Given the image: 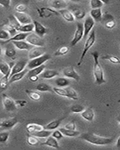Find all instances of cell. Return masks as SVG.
Wrapping results in <instances>:
<instances>
[{
	"label": "cell",
	"mask_w": 120,
	"mask_h": 150,
	"mask_svg": "<svg viewBox=\"0 0 120 150\" xmlns=\"http://www.w3.org/2000/svg\"><path fill=\"white\" fill-rule=\"evenodd\" d=\"M27 143L31 146H36L39 145L40 143V140L37 137L34 136L32 134H29L27 135Z\"/></svg>",
	"instance_id": "d6a6232c"
},
{
	"label": "cell",
	"mask_w": 120,
	"mask_h": 150,
	"mask_svg": "<svg viewBox=\"0 0 120 150\" xmlns=\"http://www.w3.org/2000/svg\"><path fill=\"white\" fill-rule=\"evenodd\" d=\"M102 59L108 60L111 63L113 64H119L120 65V59L117 56H112V55H105V56H102Z\"/></svg>",
	"instance_id": "7bdbcfd3"
},
{
	"label": "cell",
	"mask_w": 120,
	"mask_h": 150,
	"mask_svg": "<svg viewBox=\"0 0 120 150\" xmlns=\"http://www.w3.org/2000/svg\"><path fill=\"white\" fill-rule=\"evenodd\" d=\"M65 89H66V92H67L68 98L73 99V100H78V93L73 88H72V87H66Z\"/></svg>",
	"instance_id": "60d3db41"
},
{
	"label": "cell",
	"mask_w": 120,
	"mask_h": 150,
	"mask_svg": "<svg viewBox=\"0 0 120 150\" xmlns=\"http://www.w3.org/2000/svg\"><path fill=\"white\" fill-rule=\"evenodd\" d=\"M28 61L26 59H22L20 61H17L16 63H14V66L11 69V72H10V77H11L12 75H14V74L19 73L22 71L25 70V68L27 66Z\"/></svg>",
	"instance_id": "4fadbf2b"
},
{
	"label": "cell",
	"mask_w": 120,
	"mask_h": 150,
	"mask_svg": "<svg viewBox=\"0 0 120 150\" xmlns=\"http://www.w3.org/2000/svg\"><path fill=\"white\" fill-rule=\"evenodd\" d=\"M12 43L14 44L16 48H17L20 50H30L31 49H32L34 46L31 45L30 44L27 42L26 41H12Z\"/></svg>",
	"instance_id": "d6986e66"
},
{
	"label": "cell",
	"mask_w": 120,
	"mask_h": 150,
	"mask_svg": "<svg viewBox=\"0 0 120 150\" xmlns=\"http://www.w3.org/2000/svg\"><path fill=\"white\" fill-rule=\"evenodd\" d=\"M37 1H39V2H40V1H43V0H37Z\"/></svg>",
	"instance_id": "be15d7a7"
},
{
	"label": "cell",
	"mask_w": 120,
	"mask_h": 150,
	"mask_svg": "<svg viewBox=\"0 0 120 150\" xmlns=\"http://www.w3.org/2000/svg\"><path fill=\"white\" fill-rule=\"evenodd\" d=\"M26 41L34 47H44L45 42L42 38L37 35L36 33H31L26 38Z\"/></svg>",
	"instance_id": "5b68a950"
},
{
	"label": "cell",
	"mask_w": 120,
	"mask_h": 150,
	"mask_svg": "<svg viewBox=\"0 0 120 150\" xmlns=\"http://www.w3.org/2000/svg\"><path fill=\"white\" fill-rule=\"evenodd\" d=\"M101 22L105 25V27L108 29H112L116 26V21L114 17L109 13H105L102 15V19Z\"/></svg>",
	"instance_id": "9c48e42d"
},
{
	"label": "cell",
	"mask_w": 120,
	"mask_h": 150,
	"mask_svg": "<svg viewBox=\"0 0 120 150\" xmlns=\"http://www.w3.org/2000/svg\"><path fill=\"white\" fill-rule=\"evenodd\" d=\"M58 12L62 16L63 18L66 21H67V22H73L75 21V17L73 15V12H71L68 9H61V10L58 11Z\"/></svg>",
	"instance_id": "603a6c76"
},
{
	"label": "cell",
	"mask_w": 120,
	"mask_h": 150,
	"mask_svg": "<svg viewBox=\"0 0 120 150\" xmlns=\"http://www.w3.org/2000/svg\"><path fill=\"white\" fill-rule=\"evenodd\" d=\"M33 23L34 25V33H36L37 35L43 38L47 33V29L42 23L37 21H33Z\"/></svg>",
	"instance_id": "e0dca14e"
},
{
	"label": "cell",
	"mask_w": 120,
	"mask_h": 150,
	"mask_svg": "<svg viewBox=\"0 0 120 150\" xmlns=\"http://www.w3.org/2000/svg\"><path fill=\"white\" fill-rule=\"evenodd\" d=\"M84 24L81 23H77V26H76V30L75 32L74 37H73V40L71 41V47H74L81 41L84 37Z\"/></svg>",
	"instance_id": "52a82bcc"
},
{
	"label": "cell",
	"mask_w": 120,
	"mask_h": 150,
	"mask_svg": "<svg viewBox=\"0 0 120 150\" xmlns=\"http://www.w3.org/2000/svg\"><path fill=\"white\" fill-rule=\"evenodd\" d=\"M10 5V0H0V5L5 8H8Z\"/></svg>",
	"instance_id": "db71d44e"
},
{
	"label": "cell",
	"mask_w": 120,
	"mask_h": 150,
	"mask_svg": "<svg viewBox=\"0 0 120 150\" xmlns=\"http://www.w3.org/2000/svg\"><path fill=\"white\" fill-rule=\"evenodd\" d=\"M63 120H64V118H61L59 120H54V121L50 122L47 125H46L43 128L46 130H49V131L55 130L56 128H58L60 126V125H61V123L62 122V121Z\"/></svg>",
	"instance_id": "484cf974"
},
{
	"label": "cell",
	"mask_w": 120,
	"mask_h": 150,
	"mask_svg": "<svg viewBox=\"0 0 120 150\" xmlns=\"http://www.w3.org/2000/svg\"><path fill=\"white\" fill-rule=\"evenodd\" d=\"M52 132L51 131L43 128V129L40 130V131L34 132V133H33L32 134H34V136L37 137L38 138H47L48 137L52 135Z\"/></svg>",
	"instance_id": "836d02e7"
},
{
	"label": "cell",
	"mask_w": 120,
	"mask_h": 150,
	"mask_svg": "<svg viewBox=\"0 0 120 150\" xmlns=\"http://www.w3.org/2000/svg\"><path fill=\"white\" fill-rule=\"evenodd\" d=\"M17 123H18V120L17 118L2 119V120H0V128L10 129V128H14Z\"/></svg>",
	"instance_id": "8fae6325"
},
{
	"label": "cell",
	"mask_w": 120,
	"mask_h": 150,
	"mask_svg": "<svg viewBox=\"0 0 120 150\" xmlns=\"http://www.w3.org/2000/svg\"><path fill=\"white\" fill-rule=\"evenodd\" d=\"M40 77L43 79H52L59 75V72L53 69H45L42 73L40 74Z\"/></svg>",
	"instance_id": "44dd1931"
},
{
	"label": "cell",
	"mask_w": 120,
	"mask_h": 150,
	"mask_svg": "<svg viewBox=\"0 0 120 150\" xmlns=\"http://www.w3.org/2000/svg\"><path fill=\"white\" fill-rule=\"evenodd\" d=\"M40 144L43 146H47L52 147V148H54V149L60 148V146L59 144H58V140H57V139L53 137L52 135L48 137L47 138H46V141L43 142V143H41Z\"/></svg>",
	"instance_id": "ffe728a7"
},
{
	"label": "cell",
	"mask_w": 120,
	"mask_h": 150,
	"mask_svg": "<svg viewBox=\"0 0 120 150\" xmlns=\"http://www.w3.org/2000/svg\"><path fill=\"white\" fill-rule=\"evenodd\" d=\"M53 91H54L57 95H58V96L67 98V92H66L65 88L63 89L62 87H54V88H53Z\"/></svg>",
	"instance_id": "bcb514c9"
},
{
	"label": "cell",
	"mask_w": 120,
	"mask_h": 150,
	"mask_svg": "<svg viewBox=\"0 0 120 150\" xmlns=\"http://www.w3.org/2000/svg\"><path fill=\"white\" fill-rule=\"evenodd\" d=\"M10 72L7 74L3 75V77L0 78V91H4L8 88L9 84V78H10Z\"/></svg>",
	"instance_id": "f546056e"
},
{
	"label": "cell",
	"mask_w": 120,
	"mask_h": 150,
	"mask_svg": "<svg viewBox=\"0 0 120 150\" xmlns=\"http://www.w3.org/2000/svg\"><path fill=\"white\" fill-rule=\"evenodd\" d=\"M2 54V47L0 46V56H1Z\"/></svg>",
	"instance_id": "91938a15"
},
{
	"label": "cell",
	"mask_w": 120,
	"mask_h": 150,
	"mask_svg": "<svg viewBox=\"0 0 120 150\" xmlns=\"http://www.w3.org/2000/svg\"><path fill=\"white\" fill-rule=\"evenodd\" d=\"M95 41H96V31L93 29V30H92L91 33H90V35L88 36L87 39L86 41H85L83 51H82L81 56V57H80L79 62H78V66H80V65H81V63L83 62L84 59L87 53L88 50H90V48L93 46Z\"/></svg>",
	"instance_id": "3957f363"
},
{
	"label": "cell",
	"mask_w": 120,
	"mask_h": 150,
	"mask_svg": "<svg viewBox=\"0 0 120 150\" xmlns=\"http://www.w3.org/2000/svg\"><path fill=\"white\" fill-rule=\"evenodd\" d=\"M63 74L66 77L68 78H72L73 80H76V81H79L80 80V76L76 71L75 70V68L73 66H67L63 69Z\"/></svg>",
	"instance_id": "30bf717a"
},
{
	"label": "cell",
	"mask_w": 120,
	"mask_h": 150,
	"mask_svg": "<svg viewBox=\"0 0 120 150\" xmlns=\"http://www.w3.org/2000/svg\"><path fill=\"white\" fill-rule=\"evenodd\" d=\"M73 14L74 15L75 18H76L77 20H82L86 16V12H85V11L81 8L73 9Z\"/></svg>",
	"instance_id": "ab89813d"
},
{
	"label": "cell",
	"mask_w": 120,
	"mask_h": 150,
	"mask_svg": "<svg viewBox=\"0 0 120 150\" xmlns=\"http://www.w3.org/2000/svg\"><path fill=\"white\" fill-rule=\"evenodd\" d=\"M117 148H118V149H120V136L119 137L118 140H117Z\"/></svg>",
	"instance_id": "6f0895ef"
},
{
	"label": "cell",
	"mask_w": 120,
	"mask_h": 150,
	"mask_svg": "<svg viewBox=\"0 0 120 150\" xmlns=\"http://www.w3.org/2000/svg\"><path fill=\"white\" fill-rule=\"evenodd\" d=\"M94 24L95 21L92 18L91 16H89V17H87L86 20L84 21V37L86 38L88 35L90 34L93 26H94Z\"/></svg>",
	"instance_id": "5bb4252c"
},
{
	"label": "cell",
	"mask_w": 120,
	"mask_h": 150,
	"mask_svg": "<svg viewBox=\"0 0 120 150\" xmlns=\"http://www.w3.org/2000/svg\"><path fill=\"white\" fill-rule=\"evenodd\" d=\"M81 115L82 118H84V120H87L89 122H92L94 120L95 113L94 110L92 108H88L87 109H84L81 112Z\"/></svg>",
	"instance_id": "7402d4cb"
},
{
	"label": "cell",
	"mask_w": 120,
	"mask_h": 150,
	"mask_svg": "<svg viewBox=\"0 0 120 150\" xmlns=\"http://www.w3.org/2000/svg\"><path fill=\"white\" fill-rule=\"evenodd\" d=\"M52 136L53 137H54L55 139H57V140H61V139L63 138V136H64V135L63 134L62 132H61L60 130L55 129L53 131L52 133Z\"/></svg>",
	"instance_id": "816d5d0a"
},
{
	"label": "cell",
	"mask_w": 120,
	"mask_h": 150,
	"mask_svg": "<svg viewBox=\"0 0 120 150\" xmlns=\"http://www.w3.org/2000/svg\"><path fill=\"white\" fill-rule=\"evenodd\" d=\"M59 130L64 136L69 137H77L80 134L79 131H75V130H69L65 128H61Z\"/></svg>",
	"instance_id": "1f68e13d"
},
{
	"label": "cell",
	"mask_w": 120,
	"mask_h": 150,
	"mask_svg": "<svg viewBox=\"0 0 120 150\" xmlns=\"http://www.w3.org/2000/svg\"><path fill=\"white\" fill-rule=\"evenodd\" d=\"M27 73H28V71L25 69V70L19 72V73H17V74H14V75H12L11 77L9 78V84H11L13 83H15L17 82V81L22 80V79L26 76V74Z\"/></svg>",
	"instance_id": "4316f807"
},
{
	"label": "cell",
	"mask_w": 120,
	"mask_h": 150,
	"mask_svg": "<svg viewBox=\"0 0 120 150\" xmlns=\"http://www.w3.org/2000/svg\"><path fill=\"white\" fill-rule=\"evenodd\" d=\"M102 11L101 8L91 9L90 11V16L96 22H101L102 19Z\"/></svg>",
	"instance_id": "83f0119b"
},
{
	"label": "cell",
	"mask_w": 120,
	"mask_h": 150,
	"mask_svg": "<svg viewBox=\"0 0 120 150\" xmlns=\"http://www.w3.org/2000/svg\"><path fill=\"white\" fill-rule=\"evenodd\" d=\"M70 1H72V2H80L81 0H70Z\"/></svg>",
	"instance_id": "94428289"
},
{
	"label": "cell",
	"mask_w": 120,
	"mask_h": 150,
	"mask_svg": "<svg viewBox=\"0 0 120 150\" xmlns=\"http://www.w3.org/2000/svg\"><path fill=\"white\" fill-rule=\"evenodd\" d=\"M38 14L43 18H49L52 15H59L60 13L52 8H40L37 9Z\"/></svg>",
	"instance_id": "ba28073f"
},
{
	"label": "cell",
	"mask_w": 120,
	"mask_h": 150,
	"mask_svg": "<svg viewBox=\"0 0 120 150\" xmlns=\"http://www.w3.org/2000/svg\"><path fill=\"white\" fill-rule=\"evenodd\" d=\"M43 128H44L41 125L37 124V123H29L26 125V131L29 134H33L38 131H40Z\"/></svg>",
	"instance_id": "f1b7e54d"
},
{
	"label": "cell",
	"mask_w": 120,
	"mask_h": 150,
	"mask_svg": "<svg viewBox=\"0 0 120 150\" xmlns=\"http://www.w3.org/2000/svg\"><path fill=\"white\" fill-rule=\"evenodd\" d=\"M34 30V25L33 23L29 24H25V25H21V26L19 29L18 32L26 33H32Z\"/></svg>",
	"instance_id": "8d00e7d4"
},
{
	"label": "cell",
	"mask_w": 120,
	"mask_h": 150,
	"mask_svg": "<svg viewBox=\"0 0 120 150\" xmlns=\"http://www.w3.org/2000/svg\"><path fill=\"white\" fill-rule=\"evenodd\" d=\"M29 33H21L20 32L19 33L16 34L13 37H10L8 40L7 41H4V43H8L10 41H25L26 39L27 36L29 35Z\"/></svg>",
	"instance_id": "cb8c5ba5"
},
{
	"label": "cell",
	"mask_w": 120,
	"mask_h": 150,
	"mask_svg": "<svg viewBox=\"0 0 120 150\" xmlns=\"http://www.w3.org/2000/svg\"><path fill=\"white\" fill-rule=\"evenodd\" d=\"M26 92L31 100L35 101L40 100L41 98L40 94H39L37 92H35V91H32V90H29V89H26Z\"/></svg>",
	"instance_id": "74e56055"
},
{
	"label": "cell",
	"mask_w": 120,
	"mask_h": 150,
	"mask_svg": "<svg viewBox=\"0 0 120 150\" xmlns=\"http://www.w3.org/2000/svg\"><path fill=\"white\" fill-rule=\"evenodd\" d=\"M9 135H10V134H9V132H7V131L1 132L0 133V143H6L9 138Z\"/></svg>",
	"instance_id": "f907efd6"
},
{
	"label": "cell",
	"mask_w": 120,
	"mask_h": 150,
	"mask_svg": "<svg viewBox=\"0 0 120 150\" xmlns=\"http://www.w3.org/2000/svg\"><path fill=\"white\" fill-rule=\"evenodd\" d=\"M2 100L4 108L6 111L12 112V111H14L17 109V104H16L15 101H14L11 98L7 96L6 94H2Z\"/></svg>",
	"instance_id": "8992f818"
},
{
	"label": "cell",
	"mask_w": 120,
	"mask_h": 150,
	"mask_svg": "<svg viewBox=\"0 0 120 150\" xmlns=\"http://www.w3.org/2000/svg\"><path fill=\"white\" fill-rule=\"evenodd\" d=\"M29 79L31 82H37V80H38V76L37 75H32V76L29 77Z\"/></svg>",
	"instance_id": "9f6ffc18"
},
{
	"label": "cell",
	"mask_w": 120,
	"mask_h": 150,
	"mask_svg": "<svg viewBox=\"0 0 120 150\" xmlns=\"http://www.w3.org/2000/svg\"><path fill=\"white\" fill-rule=\"evenodd\" d=\"M14 65V62H10L8 64L5 61H4L2 59L0 58V70L3 75L7 74L9 72H11V69Z\"/></svg>",
	"instance_id": "ac0fdd59"
},
{
	"label": "cell",
	"mask_w": 120,
	"mask_h": 150,
	"mask_svg": "<svg viewBox=\"0 0 120 150\" xmlns=\"http://www.w3.org/2000/svg\"><path fill=\"white\" fill-rule=\"evenodd\" d=\"M5 56L8 57V58H14L17 54V51H16L15 46L14 44H9L7 46L5 47Z\"/></svg>",
	"instance_id": "d4e9b609"
},
{
	"label": "cell",
	"mask_w": 120,
	"mask_h": 150,
	"mask_svg": "<svg viewBox=\"0 0 120 150\" xmlns=\"http://www.w3.org/2000/svg\"><path fill=\"white\" fill-rule=\"evenodd\" d=\"M45 69H46V65H44V64L40 65V66L36 67V68H32V69H30V71H29L27 73L28 77H30V76H32V75H37V76H39Z\"/></svg>",
	"instance_id": "4dcf8cb0"
},
{
	"label": "cell",
	"mask_w": 120,
	"mask_h": 150,
	"mask_svg": "<svg viewBox=\"0 0 120 150\" xmlns=\"http://www.w3.org/2000/svg\"><path fill=\"white\" fill-rule=\"evenodd\" d=\"M104 4L105 3L101 0H90V6L92 9L101 8Z\"/></svg>",
	"instance_id": "f6af8a7d"
},
{
	"label": "cell",
	"mask_w": 120,
	"mask_h": 150,
	"mask_svg": "<svg viewBox=\"0 0 120 150\" xmlns=\"http://www.w3.org/2000/svg\"><path fill=\"white\" fill-rule=\"evenodd\" d=\"M84 110V107L83 105H81V104H74V105L72 106L71 108H70L71 112H75V113H81Z\"/></svg>",
	"instance_id": "7dc6e473"
},
{
	"label": "cell",
	"mask_w": 120,
	"mask_h": 150,
	"mask_svg": "<svg viewBox=\"0 0 120 150\" xmlns=\"http://www.w3.org/2000/svg\"><path fill=\"white\" fill-rule=\"evenodd\" d=\"M69 47L68 46H62L58 49V50L54 53V56H65L67 53L69 51Z\"/></svg>",
	"instance_id": "ee69618b"
},
{
	"label": "cell",
	"mask_w": 120,
	"mask_h": 150,
	"mask_svg": "<svg viewBox=\"0 0 120 150\" xmlns=\"http://www.w3.org/2000/svg\"><path fill=\"white\" fill-rule=\"evenodd\" d=\"M55 84L58 86V87H66L70 84V80L67 78H64V77H58L56 79Z\"/></svg>",
	"instance_id": "f35d334b"
},
{
	"label": "cell",
	"mask_w": 120,
	"mask_h": 150,
	"mask_svg": "<svg viewBox=\"0 0 120 150\" xmlns=\"http://www.w3.org/2000/svg\"><path fill=\"white\" fill-rule=\"evenodd\" d=\"M118 102H119V103H120V99H119V101H118Z\"/></svg>",
	"instance_id": "e7e4bbea"
},
{
	"label": "cell",
	"mask_w": 120,
	"mask_h": 150,
	"mask_svg": "<svg viewBox=\"0 0 120 150\" xmlns=\"http://www.w3.org/2000/svg\"><path fill=\"white\" fill-rule=\"evenodd\" d=\"M81 138L88 143L94 144L97 146L108 145L113 143L114 139L113 137H105L99 136L91 132H86L81 134Z\"/></svg>",
	"instance_id": "6da1fadb"
},
{
	"label": "cell",
	"mask_w": 120,
	"mask_h": 150,
	"mask_svg": "<svg viewBox=\"0 0 120 150\" xmlns=\"http://www.w3.org/2000/svg\"><path fill=\"white\" fill-rule=\"evenodd\" d=\"M9 20V23L13 27L15 28L17 31H19V29L21 26V24L18 21H17V19L16 18L15 16L14 15H10L8 17Z\"/></svg>",
	"instance_id": "b9f144b4"
},
{
	"label": "cell",
	"mask_w": 120,
	"mask_h": 150,
	"mask_svg": "<svg viewBox=\"0 0 120 150\" xmlns=\"http://www.w3.org/2000/svg\"><path fill=\"white\" fill-rule=\"evenodd\" d=\"M10 38V34L3 29H0V39L2 41H7Z\"/></svg>",
	"instance_id": "c3c4849f"
},
{
	"label": "cell",
	"mask_w": 120,
	"mask_h": 150,
	"mask_svg": "<svg viewBox=\"0 0 120 150\" xmlns=\"http://www.w3.org/2000/svg\"><path fill=\"white\" fill-rule=\"evenodd\" d=\"M35 89L37 91H39V92H54V91H53V88H52L50 86L48 85L47 83H41L38 84V85L35 87Z\"/></svg>",
	"instance_id": "d590c367"
},
{
	"label": "cell",
	"mask_w": 120,
	"mask_h": 150,
	"mask_svg": "<svg viewBox=\"0 0 120 150\" xmlns=\"http://www.w3.org/2000/svg\"><path fill=\"white\" fill-rule=\"evenodd\" d=\"M27 10V5L23 3H19L15 6L16 12H26Z\"/></svg>",
	"instance_id": "681fc988"
},
{
	"label": "cell",
	"mask_w": 120,
	"mask_h": 150,
	"mask_svg": "<svg viewBox=\"0 0 120 150\" xmlns=\"http://www.w3.org/2000/svg\"><path fill=\"white\" fill-rule=\"evenodd\" d=\"M45 53V50L43 47H34L29 52V59H33L37 57L42 56Z\"/></svg>",
	"instance_id": "9a60e30c"
},
{
	"label": "cell",
	"mask_w": 120,
	"mask_h": 150,
	"mask_svg": "<svg viewBox=\"0 0 120 150\" xmlns=\"http://www.w3.org/2000/svg\"><path fill=\"white\" fill-rule=\"evenodd\" d=\"M92 56L93 57L94 63H93V75H94L96 83L97 85H102L105 83V77H104V71L102 69L101 64L98 61V57H99V53L97 51H94L91 53Z\"/></svg>",
	"instance_id": "7a4b0ae2"
},
{
	"label": "cell",
	"mask_w": 120,
	"mask_h": 150,
	"mask_svg": "<svg viewBox=\"0 0 120 150\" xmlns=\"http://www.w3.org/2000/svg\"><path fill=\"white\" fill-rule=\"evenodd\" d=\"M117 120H118L119 123V125H120V116H118V118H117Z\"/></svg>",
	"instance_id": "6125c7cd"
},
{
	"label": "cell",
	"mask_w": 120,
	"mask_h": 150,
	"mask_svg": "<svg viewBox=\"0 0 120 150\" xmlns=\"http://www.w3.org/2000/svg\"><path fill=\"white\" fill-rule=\"evenodd\" d=\"M1 73H2V71H1V70H0V74H1Z\"/></svg>",
	"instance_id": "03108f58"
},
{
	"label": "cell",
	"mask_w": 120,
	"mask_h": 150,
	"mask_svg": "<svg viewBox=\"0 0 120 150\" xmlns=\"http://www.w3.org/2000/svg\"><path fill=\"white\" fill-rule=\"evenodd\" d=\"M64 128H66V129H69V130H75V128H76L75 122V121L69 122H68L67 124L65 125Z\"/></svg>",
	"instance_id": "f5cc1de1"
},
{
	"label": "cell",
	"mask_w": 120,
	"mask_h": 150,
	"mask_svg": "<svg viewBox=\"0 0 120 150\" xmlns=\"http://www.w3.org/2000/svg\"><path fill=\"white\" fill-rule=\"evenodd\" d=\"M49 5L54 10L60 11L61 9L66 8L67 4L65 2V0H49Z\"/></svg>",
	"instance_id": "2e32d148"
},
{
	"label": "cell",
	"mask_w": 120,
	"mask_h": 150,
	"mask_svg": "<svg viewBox=\"0 0 120 150\" xmlns=\"http://www.w3.org/2000/svg\"><path fill=\"white\" fill-rule=\"evenodd\" d=\"M101 1H102L105 4H108L110 2V0H101Z\"/></svg>",
	"instance_id": "680465c9"
},
{
	"label": "cell",
	"mask_w": 120,
	"mask_h": 150,
	"mask_svg": "<svg viewBox=\"0 0 120 150\" xmlns=\"http://www.w3.org/2000/svg\"><path fill=\"white\" fill-rule=\"evenodd\" d=\"M0 28H1V29H5V31H7L8 33L10 34V37H13V36L15 35L16 34H17V32H18V31H17L15 28L13 27L10 23L0 25Z\"/></svg>",
	"instance_id": "e575fe53"
},
{
	"label": "cell",
	"mask_w": 120,
	"mask_h": 150,
	"mask_svg": "<svg viewBox=\"0 0 120 150\" xmlns=\"http://www.w3.org/2000/svg\"><path fill=\"white\" fill-rule=\"evenodd\" d=\"M15 102L17 105H19L20 108H22L27 104V101L26 100H17V101H15Z\"/></svg>",
	"instance_id": "11a10c76"
},
{
	"label": "cell",
	"mask_w": 120,
	"mask_h": 150,
	"mask_svg": "<svg viewBox=\"0 0 120 150\" xmlns=\"http://www.w3.org/2000/svg\"><path fill=\"white\" fill-rule=\"evenodd\" d=\"M51 59V56L47 53H44L42 56L37 57L35 59H31L28 62L27 64V68L29 69H32V68H36V67L40 66V65H43L45 62Z\"/></svg>",
	"instance_id": "277c9868"
},
{
	"label": "cell",
	"mask_w": 120,
	"mask_h": 150,
	"mask_svg": "<svg viewBox=\"0 0 120 150\" xmlns=\"http://www.w3.org/2000/svg\"><path fill=\"white\" fill-rule=\"evenodd\" d=\"M14 15L21 25L31 23L33 22L31 17L25 12H15Z\"/></svg>",
	"instance_id": "7c38bea8"
}]
</instances>
